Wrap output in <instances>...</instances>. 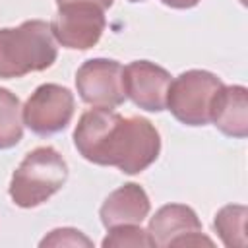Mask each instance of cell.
<instances>
[{
	"label": "cell",
	"instance_id": "obj_14",
	"mask_svg": "<svg viewBox=\"0 0 248 248\" xmlns=\"http://www.w3.org/2000/svg\"><path fill=\"white\" fill-rule=\"evenodd\" d=\"M108 234L103 238V248H147L151 246V238L147 231L140 225H118L107 229Z\"/></svg>",
	"mask_w": 248,
	"mask_h": 248
},
{
	"label": "cell",
	"instance_id": "obj_17",
	"mask_svg": "<svg viewBox=\"0 0 248 248\" xmlns=\"http://www.w3.org/2000/svg\"><path fill=\"white\" fill-rule=\"evenodd\" d=\"M74 2H85V4H93V6L101 8V10H107V8H110V6H112V2H114V0H56V4H58V6L74 4Z\"/></svg>",
	"mask_w": 248,
	"mask_h": 248
},
{
	"label": "cell",
	"instance_id": "obj_4",
	"mask_svg": "<svg viewBox=\"0 0 248 248\" xmlns=\"http://www.w3.org/2000/svg\"><path fill=\"white\" fill-rule=\"evenodd\" d=\"M225 83L213 72L186 70L174 78L167 93V108L186 126L209 124L211 105Z\"/></svg>",
	"mask_w": 248,
	"mask_h": 248
},
{
	"label": "cell",
	"instance_id": "obj_16",
	"mask_svg": "<svg viewBox=\"0 0 248 248\" xmlns=\"http://www.w3.org/2000/svg\"><path fill=\"white\" fill-rule=\"evenodd\" d=\"M161 2L169 8H174V10H188V8L198 6L202 0H161Z\"/></svg>",
	"mask_w": 248,
	"mask_h": 248
},
{
	"label": "cell",
	"instance_id": "obj_13",
	"mask_svg": "<svg viewBox=\"0 0 248 248\" xmlns=\"http://www.w3.org/2000/svg\"><path fill=\"white\" fill-rule=\"evenodd\" d=\"M21 103L16 93L0 87V149L17 145L23 138Z\"/></svg>",
	"mask_w": 248,
	"mask_h": 248
},
{
	"label": "cell",
	"instance_id": "obj_9",
	"mask_svg": "<svg viewBox=\"0 0 248 248\" xmlns=\"http://www.w3.org/2000/svg\"><path fill=\"white\" fill-rule=\"evenodd\" d=\"M124 93L132 103L147 112H161L167 108V93L170 74L149 60H134L122 72Z\"/></svg>",
	"mask_w": 248,
	"mask_h": 248
},
{
	"label": "cell",
	"instance_id": "obj_7",
	"mask_svg": "<svg viewBox=\"0 0 248 248\" xmlns=\"http://www.w3.org/2000/svg\"><path fill=\"white\" fill-rule=\"evenodd\" d=\"M105 27V10L85 2L58 6V12L50 21V31L56 43L72 50H87L95 46Z\"/></svg>",
	"mask_w": 248,
	"mask_h": 248
},
{
	"label": "cell",
	"instance_id": "obj_2",
	"mask_svg": "<svg viewBox=\"0 0 248 248\" xmlns=\"http://www.w3.org/2000/svg\"><path fill=\"white\" fill-rule=\"evenodd\" d=\"M58 48L50 23L27 19L17 27L0 29V78H23L43 72L56 62Z\"/></svg>",
	"mask_w": 248,
	"mask_h": 248
},
{
	"label": "cell",
	"instance_id": "obj_10",
	"mask_svg": "<svg viewBox=\"0 0 248 248\" xmlns=\"http://www.w3.org/2000/svg\"><path fill=\"white\" fill-rule=\"evenodd\" d=\"M151 211V202L147 192L136 184L128 182L112 190L99 209V217L105 229L118 225H141Z\"/></svg>",
	"mask_w": 248,
	"mask_h": 248
},
{
	"label": "cell",
	"instance_id": "obj_5",
	"mask_svg": "<svg viewBox=\"0 0 248 248\" xmlns=\"http://www.w3.org/2000/svg\"><path fill=\"white\" fill-rule=\"evenodd\" d=\"M74 93L58 83L39 85L25 101L21 114L23 124L37 136H52L62 132L74 118Z\"/></svg>",
	"mask_w": 248,
	"mask_h": 248
},
{
	"label": "cell",
	"instance_id": "obj_12",
	"mask_svg": "<svg viewBox=\"0 0 248 248\" xmlns=\"http://www.w3.org/2000/svg\"><path fill=\"white\" fill-rule=\"evenodd\" d=\"M246 217H248V209L246 205L240 203L225 205L215 213L213 227L225 246L229 248L246 246Z\"/></svg>",
	"mask_w": 248,
	"mask_h": 248
},
{
	"label": "cell",
	"instance_id": "obj_1",
	"mask_svg": "<svg viewBox=\"0 0 248 248\" xmlns=\"http://www.w3.org/2000/svg\"><path fill=\"white\" fill-rule=\"evenodd\" d=\"M74 145L89 163L138 174L157 161L161 136L143 116H122L114 108L93 107L79 116L74 128Z\"/></svg>",
	"mask_w": 248,
	"mask_h": 248
},
{
	"label": "cell",
	"instance_id": "obj_8",
	"mask_svg": "<svg viewBox=\"0 0 248 248\" xmlns=\"http://www.w3.org/2000/svg\"><path fill=\"white\" fill-rule=\"evenodd\" d=\"M147 234L151 246H213L202 231V221L198 213L184 203H167L155 211L149 219Z\"/></svg>",
	"mask_w": 248,
	"mask_h": 248
},
{
	"label": "cell",
	"instance_id": "obj_6",
	"mask_svg": "<svg viewBox=\"0 0 248 248\" xmlns=\"http://www.w3.org/2000/svg\"><path fill=\"white\" fill-rule=\"evenodd\" d=\"M124 66L112 58L85 60L76 72V89L83 103L97 108H116L126 101Z\"/></svg>",
	"mask_w": 248,
	"mask_h": 248
},
{
	"label": "cell",
	"instance_id": "obj_18",
	"mask_svg": "<svg viewBox=\"0 0 248 248\" xmlns=\"http://www.w3.org/2000/svg\"><path fill=\"white\" fill-rule=\"evenodd\" d=\"M130 2H145V0H130Z\"/></svg>",
	"mask_w": 248,
	"mask_h": 248
},
{
	"label": "cell",
	"instance_id": "obj_15",
	"mask_svg": "<svg viewBox=\"0 0 248 248\" xmlns=\"http://www.w3.org/2000/svg\"><path fill=\"white\" fill-rule=\"evenodd\" d=\"M41 246H85V248H91L93 242L78 229H72V227H62V229H54L50 231L43 240H41Z\"/></svg>",
	"mask_w": 248,
	"mask_h": 248
},
{
	"label": "cell",
	"instance_id": "obj_11",
	"mask_svg": "<svg viewBox=\"0 0 248 248\" xmlns=\"http://www.w3.org/2000/svg\"><path fill=\"white\" fill-rule=\"evenodd\" d=\"M209 122H213V126L229 138H246L248 89L244 85H223L213 99Z\"/></svg>",
	"mask_w": 248,
	"mask_h": 248
},
{
	"label": "cell",
	"instance_id": "obj_3",
	"mask_svg": "<svg viewBox=\"0 0 248 248\" xmlns=\"http://www.w3.org/2000/svg\"><path fill=\"white\" fill-rule=\"evenodd\" d=\"M68 180L66 159L50 145L29 151L10 180V198L17 207L31 209L45 203Z\"/></svg>",
	"mask_w": 248,
	"mask_h": 248
}]
</instances>
